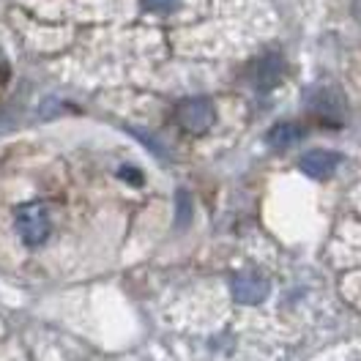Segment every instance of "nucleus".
Instances as JSON below:
<instances>
[{
  "label": "nucleus",
  "mask_w": 361,
  "mask_h": 361,
  "mask_svg": "<svg viewBox=\"0 0 361 361\" xmlns=\"http://www.w3.org/2000/svg\"><path fill=\"white\" fill-rule=\"evenodd\" d=\"M176 121H178L186 132H192V135H203V132H208V129L214 126L216 110H214L211 99H203V96H197V99H186V102H180L178 110H176Z\"/></svg>",
  "instance_id": "nucleus-1"
},
{
  "label": "nucleus",
  "mask_w": 361,
  "mask_h": 361,
  "mask_svg": "<svg viewBox=\"0 0 361 361\" xmlns=\"http://www.w3.org/2000/svg\"><path fill=\"white\" fill-rule=\"evenodd\" d=\"M17 230L23 235V241L27 247H39L44 244L49 235V214L44 205L27 203L17 211Z\"/></svg>",
  "instance_id": "nucleus-2"
},
{
  "label": "nucleus",
  "mask_w": 361,
  "mask_h": 361,
  "mask_svg": "<svg viewBox=\"0 0 361 361\" xmlns=\"http://www.w3.org/2000/svg\"><path fill=\"white\" fill-rule=\"evenodd\" d=\"M310 110L315 115L317 121H323V123H342V118H345V99H342V93L334 88H329V85H320L310 93Z\"/></svg>",
  "instance_id": "nucleus-3"
},
{
  "label": "nucleus",
  "mask_w": 361,
  "mask_h": 361,
  "mask_svg": "<svg viewBox=\"0 0 361 361\" xmlns=\"http://www.w3.org/2000/svg\"><path fill=\"white\" fill-rule=\"evenodd\" d=\"M233 298L238 304H260L269 298V282L257 271H241L233 276Z\"/></svg>",
  "instance_id": "nucleus-4"
},
{
  "label": "nucleus",
  "mask_w": 361,
  "mask_h": 361,
  "mask_svg": "<svg viewBox=\"0 0 361 361\" xmlns=\"http://www.w3.org/2000/svg\"><path fill=\"white\" fill-rule=\"evenodd\" d=\"M339 164V157L334 151H323V148H315V151H307L301 161H298V167H301V173H307L310 178H329L334 170H337Z\"/></svg>",
  "instance_id": "nucleus-5"
},
{
  "label": "nucleus",
  "mask_w": 361,
  "mask_h": 361,
  "mask_svg": "<svg viewBox=\"0 0 361 361\" xmlns=\"http://www.w3.org/2000/svg\"><path fill=\"white\" fill-rule=\"evenodd\" d=\"M282 74H285V61L279 55H266L255 63V80L252 82L257 90H271L279 85Z\"/></svg>",
  "instance_id": "nucleus-6"
},
{
  "label": "nucleus",
  "mask_w": 361,
  "mask_h": 361,
  "mask_svg": "<svg viewBox=\"0 0 361 361\" xmlns=\"http://www.w3.org/2000/svg\"><path fill=\"white\" fill-rule=\"evenodd\" d=\"M301 137H304V129L298 123H276V126H271V132L266 135V142H269L271 148H276V151H285V148L295 145Z\"/></svg>",
  "instance_id": "nucleus-7"
},
{
  "label": "nucleus",
  "mask_w": 361,
  "mask_h": 361,
  "mask_svg": "<svg viewBox=\"0 0 361 361\" xmlns=\"http://www.w3.org/2000/svg\"><path fill=\"white\" fill-rule=\"evenodd\" d=\"M176 216H178V227H186L189 225V219H192V200H189V195L180 189L178 197H176Z\"/></svg>",
  "instance_id": "nucleus-8"
},
{
  "label": "nucleus",
  "mask_w": 361,
  "mask_h": 361,
  "mask_svg": "<svg viewBox=\"0 0 361 361\" xmlns=\"http://www.w3.org/2000/svg\"><path fill=\"white\" fill-rule=\"evenodd\" d=\"M142 3H145V8L154 11V14H170V11L178 8V0H142Z\"/></svg>",
  "instance_id": "nucleus-9"
},
{
  "label": "nucleus",
  "mask_w": 361,
  "mask_h": 361,
  "mask_svg": "<svg viewBox=\"0 0 361 361\" xmlns=\"http://www.w3.org/2000/svg\"><path fill=\"white\" fill-rule=\"evenodd\" d=\"M140 170L135 167H121V178L123 180H132V183H142V176H137Z\"/></svg>",
  "instance_id": "nucleus-10"
}]
</instances>
